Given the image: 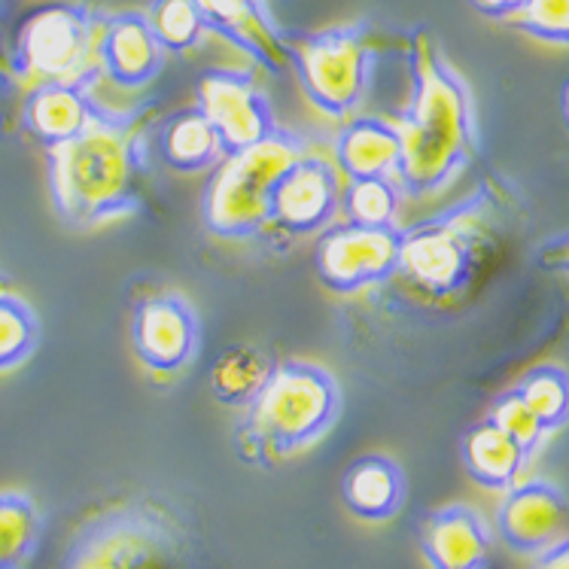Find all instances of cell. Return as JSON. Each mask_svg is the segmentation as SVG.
<instances>
[{"instance_id": "33", "label": "cell", "mask_w": 569, "mask_h": 569, "mask_svg": "<svg viewBox=\"0 0 569 569\" xmlns=\"http://www.w3.org/2000/svg\"><path fill=\"white\" fill-rule=\"evenodd\" d=\"M560 113H563V122L569 128V82L563 86V94H560Z\"/></svg>"}, {"instance_id": "23", "label": "cell", "mask_w": 569, "mask_h": 569, "mask_svg": "<svg viewBox=\"0 0 569 569\" xmlns=\"http://www.w3.org/2000/svg\"><path fill=\"white\" fill-rule=\"evenodd\" d=\"M43 539V511L22 490H0V569H24Z\"/></svg>"}, {"instance_id": "20", "label": "cell", "mask_w": 569, "mask_h": 569, "mask_svg": "<svg viewBox=\"0 0 569 569\" xmlns=\"http://www.w3.org/2000/svg\"><path fill=\"white\" fill-rule=\"evenodd\" d=\"M156 138H159L162 162L177 174L213 171L222 162L220 138L198 107H187L164 117Z\"/></svg>"}, {"instance_id": "3", "label": "cell", "mask_w": 569, "mask_h": 569, "mask_svg": "<svg viewBox=\"0 0 569 569\" xmlns=\"http://www.w3.org/2000/svg\"><path fill=\"white\" fill-rule=\"evenodd\" d=\"M159 104L110 110L98 104L89 126L49 156V192L59 217L77 229L131 217L143 204L150 138L162 126Z\"/></svg>"}, {"instance_id": "4", "label": "cell", "mask_w": 569, "mask_h": 569, "mask_svg": "<svg viewBox=\"0 0 569 569\" xmlns=\"http://www.w3.org/2000/svg\"><path fill=\"white\" fill-rule=\"evenodd\" d=\"M341 418V387L326 366L278 360L259 393L244 406L238 448L247 460L271 466L323 439Z\"/></svg>"}, {"instance_id": "26", "label": "cell", "mask_w": 569, "mask_h": 569, "mask_svg": "<svg viewBox=\"0 0 569 569\" xmlns=\"http://www.w3.org/2000/svg\"><path fill=\"white\" fill-rule=\"evenodd\" d=\"M147 22L164 52H177V56L198 49L210 34L196 0H152Z\"/></svg>"}, {"instance_id": "29", "label": "cell", "mask_w": 569, "mask_h": 569, "mask_svg": "<svg viewBox=\"0 0 569 569\" xmlns=\"http://www.w3.org/2000/svg\"><path fill=\"white\" fill-rule=\"evenodd\" d=\"M488 420L497 427V430L506 432L511 442L518 445L527 457H533V453L539 451L542 439L548 436V432L542 430V423L536 420V415L527 408V402L518 396L515 387L493 402Z\"/></svg>"}, {"instance_id": "32", "label": "cell", "mask_w": 569, "mask_h": 569, "mask_svg": "<svg viewBox=\"0 0 569 569\" xmlns=\"http://www.w3.org/2000/svg\"><path fill=\"white\" fill-rule=\"evenodd\" d=\"M481 16L488 19H500V22H509L515 12L521 10L523 0H469Z\"/></svg>"}, {"instance_id": "9", "label": "cell", "mask_w": 569, "mask_h": 569, "mask_svg": "<svg viewBox=\"0 0 569 569\" xmlns=\"http://www.w3.org/2000/svg\"><path fill=\"white\" fill-rule=\"evenodd\" d=\"M196 107L217 131L222 159L268 140L280 128L253 70L210 68L196 82Z\"/></svg>"}, {"instance_id": "22", "label": "cell", "mask_w": 569, "mask_h": 569, "mask_svg": "<svg viewBox=\"0 0 569 569\" xmlns=\"http://www.w3.org/2000/svg\"><path fill=\"white\" fill-rule=\"evenodd\" d=\"M274 366L278 360L256 345H232V348L220 350V357L210 362L208 372L210 396L220 406L244 408L259 393V387L268 381Z\"/></svg>"}, {"instance_id": "21", "label": "cell", "mask_w": 569, "mask_h": 569, "mask_svg": "<svg viewBox=\"0 0 569 569\" xmlns=\"http://www.w3.org/2000/svg\"><path fill=\"white\" fill-rule=\"evenodd\" d=\"M463 466L469 478L476 481L478 488L485 490H506L518 485L523 466H527V453L511 442L509 436L497 430L488 418L476 423L472 430L463 436Z\"/></svg>"}, {"instance_id": "13", "label": "cell", "mask_w": 569, "mask_h": 569, "mask_svg": "<svg viewBox=\"0 0 569 569\" xmlns=\"http://www.w3.org/2000/svg\"><path fill=\"white\" fill-rule=\"evenodd\" d=\"M567 518L569 502L563 490L546 478H527L506 490L497 511V530L511 551L536 558L558 542Z\"/></svg>"}, {"instance_id": "34", "label": "cell", "mask_w": 569, "mask_h": 569, "mask_svg": "<svg viewBox=\"0 0 569 569\" xmlns=\"http://www.w3.org/2000/svg\"><path fill=\"white\" fill-rule=\"evenodd\" d=\"M7 290H10V280L0 274V292H7Z\"/></svg>"}, {"instance_id": "15", "label": "cell", "mask_w": 569, "mask_h": 569, "mask_svg": "<svg viewBox=\"0 0 569 569\" xmlns=\"http://www.w3.org/2000/svg\"><path fill=\"white\" fill-rule=\"evenodd\" d=\"M418 542L430 569H490L493 539L472 506L453 502L420 521Z\"/></svg>"}, {"instance_id": "24", "label": "cell", "mask_w": 569, "mask_h": 569, "mask_svg": "<svg viewBox=\"0 0 569 569\" xmlns=\"http://www.w3.org/2000/svg\"><path fill=\"white\" fill-rule=\"evenodd\" d=\"M518 396L533 411L542 430H563L569 423V372L560 366H536L518 381Z\"/></svg>"}, {"instance_id": "8", "label": "cell", "mask_w": 569, "mask_h": 569, "mask_svg": "<svg viewBox=\"0 0 569 569\" xmlns=\"http://www.w3.org/2000/svg\"><path fill=\"white\" fill-rule=\"evenodd\" d=\"M107 12H94L77 3H49L34 10L16 31L10 70L22 82H73L89 86L101 77V28Z\"/></svg>"}, {"instance_id": "5", "label": "cell", "mask_w": 569, "mask_h": 569, "mask_svg": "<svg viewBox=\"0 0 569 569\" xmlns=\"http://www.w3.org/2000/svg\"><path fill=\"white\" fill-rule=\"evenodd\" d=\"M61 569H187V530L159 502H117L82 523Z\"/></svg>"}, {"instance_id": "16", "label": "cell", "mask_w": 569, "mask_h": 569, "mask_svg": "<svg viewBox=\"0 0 569 569\" xmlns=\"http://www.w3.org/2000/svg\"><path fill=\"white\" fill-rule=\"evenodd\" d=\"M98 59H101V73L122 89L150 86L164 70V49L152 34L147 12L107 16Z\"/></svg>"}, {"instance_id": "1", "label": "cell", "mask_w": 569, "mask_h": 569, "mask_svg": "<svg viewBox=\"0 0 569 569\" xmlns=\"http://www.w3.org/2000/svg\"><path fill=\"white\" fill-rule=\"evenodd\" d=\"M521 213L509 180L488 174L453 208L402 229L390 283L423 308H453L476 290Z\"/></svg>"}, {"instance_id": "14", "label": "cell", "mask_w": 569, "mask_h": 569, "mask_svg": "<svg viewBox=\"0 0 569 569\" xmlns=\"http://www.w3.org/2000/svg\"><path fill=\"white\" fill-rule=\"evenodd\" d=\"M196 7L210 34L229 40L268 73H283L290 68L287 31H280L271 19L266 0H196Z\"/></svg>"}, {"instance_id": "7", "label": "cell", "mask_w": 569, "mask_h": 569, "mask_svg": "<svg viewBox=\"0 0 569 569\" xmlns=\"http://www.w3.org/2000/svg\"><path fill=\"white\" fill-rule=\"evenodd\" d=\"M287 56L305 98L323 117L348 119L369 92L378 59V34L369 22L287 34Z\"/></svg>"}, {"instance_id": "2", "label": "cell", "mask_w": 569, "mask_h": 569, "mask_svg": "<svg viewBox=\"0 0 569 569\" xmlns=\"http://www.w3.org/2000/svg\"><path fill=\"white\" fill-rule=\"evenodd\" d=\"M411 98L396 122L402 159L396 183L402 198H432L451 187L478 156V113L469 82L439 47L432 28L418 24L406 37Z\"/></svg>"}, {"instance_id": "25", "label": "cell", "mask_w": 569, "mask_h": 569, "mask_svg": "<svg viewBox=\"0 0 569 569\" xmlns=\"http://www.w3.org/2000/svg\"><path fill=\"white\" fill-rule=\"evenodd\" d=\"M399 204H402V189L390 177L350 180L341 192V210L348 222L366 229H393Z\"/></svg>"}, {"instance_id": "18", "label": "cell", "mask_w": 569, "mask_h": 569, "mask_svg": "<svg viewBox=\"0 0 569 569\" xmlns=\"http://www.w3.org/2000/svg\"><path fill=\"white\" fill-rule=\"evenodd\" d=\"M408 497V481L402 466L387 453L357 457L341 476V500L353 518L366 523L393 521Z\"/></svg>"}, {"instance_id": "17", "label": "cell", "mask_w": 569, "mask_h": 569, "mask_svg": "<svg viewBox=\"0 0 569 569\" xmlns=\"http://www.w3.org/2000/svg\"><path fill=\"white\" fill-rule=\"evenodd\" d=\"M94 110H98V101L89 86L47 82L28 92L22 104V122L37 143L56 150L92 122Z\"/></svg>"}, {"instance_id": "11", "label": "cell", "mask_w": 569, "mask_h": 569, "mask_svg": "<svg viewBox=\"0 0 569 569\" xmlns=\"http://www.w3.org/2000/svg\"><path fill=\"white\" fill-rule=\"evenodd\" d=\"M201 323L196 308L180 292H156L134 308L131 345L143 369L177 375L196 360Z\"/></svg>"}, {"instance_id": "28", "label": "cell", "mask_w": 569, "mask_h": 569, "mask_svg": "<svg viewBox=\"0 0 569 569\" xmlns=\"http://www.w3.org/2000/svg\"><path fill=\"white\" fill-rule=\"evenodd\" d=\"M509 24L542 43L569 47V0H523Z\"/></svg>"}, {"instance_id": "27", "label": "cell", "mask_w": 569, "mask_h": 569, "mask_svg": "<svg viewBox=\"0 0 569 569\" xmlns=\"http://www.w3.org/2000/svg\"><path fill=\"white\" fill-rule=\"evenodd\" d=\"M40 345V320L31 305L12 296L10 290L0 292V372H10L22 366Z\"/></svg>"}, {"instance_id": "19", "label": "cell", "mask_w": 569, "mask_h": 569, "mask_svg": "<svg viewBox=\"0 0 569 569\" xmlns=\"http://www.w3.org/2000/svg\"><path fill=\"white\" fill-rule=\"evenodd\" d=\"M336 168L348 180H396L399 159H402V138L396 122L381 117H357L338 131Z\"/></svg>"}, {"instance_id": "30", "label": "cell", "mask_w": 569, "mask_h": 569, "mask_svg": "<svg viewBox=\"0 0 569 569\" xmlns=\"http://www.w3.org/2000/svg\"><path fill=\"white\" fill-rule=\"evenodd\" d=\"M536 266L542 271H555V274H569V232H560L555 238H546L536 247Z\"/></svg>"}, {"instance_id": "6", "label": "cell", "mask_w": 569, "mask_h": 569, "mask_svg": "<svg viewBox=\"0 0 569 569\" xmlns=\"http://www.w3.org/2000/svg\"><path fill=\"white\" fill-rule=\"evenodd\" d=\"M305 152V140L280 126L262 143L226 156L213 168L201 196V220L208 232L226 241H247L266 232L271 217V192Z\"/></svg>"}, {"instance_id": "12", "label": "cell", "mask_w": 569, "mask_h": 569, "mask_svg": "<svg viewBox=\"0 0 569 569\" xmlns=\"http://www.w3.org/2000/svg\"><path fill=\"white\" fill-rule=\"evenodd\" d=\"M338 210H341L338 168L323 156L305 152L302 159L280 177L278 187L271 192L268 229L287 234V238L326 232Z\"/></svg>"}, {"instance_id": "31", "label": "cell", "mask_w": 569, "mask_h": 569, "mask_svg": "<svg viewBox=\"0 0 569 569\" xmlns=\"http://www.w3.org/2000/svg\"><path fill=\"white\" fill-rule=\"evenodd\" d=\"M533 569H569V536H560L555 546L536 555Z\"/></svg>"}, {"instance_id": "10", "label": "cell", "mask_w": 569, "mask_h": 569, "mask_svg": "<svg viewBox=\"0 0 569 569\" xmlns=\"http://www.w3.org/2000/svg\"><path fill=\"white\" fill-rule=\"evenodd\" d=\"M402 229H366V226H329L315 244V271L320 283L338 296L390 283L399 268Z\"/></svg>"}]
</instances>
